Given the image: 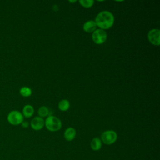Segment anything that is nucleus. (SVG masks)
<instances>
[{
    "label": "nucleus",
    "instance_id": "5",
    "mask_svg": "<svg viewBox=\"0 0 160 160\" xmlns=\"http://www.w3.org/2000/svg\"><path fill=\"white\" fill-rule=\"evenodd\" d=\"M92 39L94 43L97 44H101L106 41L107 33L104 30L101 29H96L92 32Z\"/></svg>",
    "mask_w": 160,
    "mask_h": 160
},
{
    "label": "nucleus",
    "instance_id": "14",
    "mask_svg": "<svg viewBox=\"0 0 160 160\" xmlns=\"http://www.w3.org/2000/svg\"><path fill=\"white\" fill-rule=\"evenodd\" d=\"M38 112L39 117L42 118L43 117H46L49 114V109L46 106H41L39 108Z\"/></svg>",
    "mask_w": 160,
    "mask_h": 160
},
{
    "label": "nucleus",
    "instance_id": "3",
    "mask_svg": "<svg viewBox=\"0 0 160 160\" xmlns=\"http://www.w3.org/2000/svg\"><path fill=\"white\" fill-rule=\"evenodd\" d=\"M7 121L11 125L18 126L24 121V116L20 111L18 110H12L8 113L7 116Z\"/></svg>",
    "mask_w": 160,
    "mask_h": 160
},
{
    "label": "nucleus",
    "instance_id": "4",
    "mask_svg": "<svg viewBox=\"0 0 160 160\" xmlns=\"http://www.w3.org/2000/svg\"><path fill=\"white\" fill-rule=\"evenodd\" d=\"M118 138L117 133L112 130H108L104 131L101 134V141L107 145H111L116 142Z\"/></svg>",
    "mask_w": 160,
    "mask_h": 160
},
{
    "label": "nucleus",
    "instance_id": "13",
    "mask_svg": "<svg viewBox=\"0 0 160 160\" xmlns=\"http://www.w3.org/2000/svg\"><path fill=\"white\" fill-rule=\"evenodd\" d=\"M19 93L22 97L27 98V97H29L31 95L32 91H31V89L29 88V87L24 86V87H22L19 89Z\"/></svg>",
    "mask_w": 160,
    "mask_h": 160
},
{
    "label": "nucleus",
    "instance_id": "1",
    "mask_svg": "<svg viewBox=\"0 0 160 160\" xmlns=\"http://www.w3.org/2000/svg\"><path fill=\"white\" fill-rule=\"evenodd\" d=\"M96 26L101 29H108L111 28L114 22L113 14L108 11H103L98 14L94 21Z\"/></svg>",
    "mask_w": 160,
    "mask_h": 160
},
{
    "label": "nucleus",
    "instance_id": "10",
    "mask_svg": "<svg viewBox=\"0 0 160 160\" xmlns=\"http://www.w3.org/2000/svg\"><path fill=\"white\" fill-rule=\"evenodd\" d=\"M34 112V110L33 107L30 104H26L22 108V114L24 118H29L33 115Z\"/></svg>",
    "mask_w": 160,
    "mask_h": 160
},
{
    "label": "nucleus",
    "instance_id": "7",
    "mask_svg": "<svg viewBox=\"0 0 160 160\" xmlns=\"http://www.w3.org/2000/svg\"><path fill=\"white\" fill-rule=\"evenodd\" d=\"M30 126L32 129H34L35 131H39L44 127V120L39 116L34 117L31 120V121L30 122Z\"/></svg>",
    "mask_w": 160,
    "mask_h": 160
},
{
    "label": "nucleus",
    "instance_id": "15",
    "mask_svg": "<svg viewBox=\"0 0 160 160\" xmlns=\"http://www.w3.org/2000/svg\"><path fill=\"white\" fill-rule=\"evenodd\" d=\"M79 4L84 8H91L93 4H94V1L92 0H80L79 1Z\"/></svg>",
    "mask_w": 160,
    "mask_h": 160
},
{
    "label": "nucleus",
    "instance_id": "12",
    "mask_svg": "<svg viewBox=\"0 0 160 160\" xmlns=\"http://www.w3.org/2000/svg\"><path fill=\"white\" fill-rule=\"evenodd\" d=\"M70 108V103L67 99H62L58 103V108L61 111H66Z\"/></svg>",
    "mask_w": 160,
    "mask_h": 160
},
{
    "label": "nucleus",
    "instance_id": "17",
    "mask_svg": "<svg viewBox=\"0 0 160 160\" xmlns=\"http://www.w3.org/2000/svg\"><path fill=\"white\" fill-rule=\"evenodd\" d=\"M69 2H76V1H69Z\"/></svg>",
    "mask_w": 160,
    "mask_h": 160
},
{
    "label": "nucleus",
    "instance_id": "6",
    "mask_svg": "<svg viewBox=\"0 0 160 160\" xmlns=\"http://www.w3.org/2000/svg\"><path fill=\"white\" fill-rule=\"evenodd\" d=\"M148 38L149 41L154 46L160 44V31L158 29H152L148 32Z\"/></svg>",
    "mask_w": 160,
    "mask_h": 160
},
{
    "label": "nucleus",
    "instance_id": "16",
    "mask_svg": "<svg viewBox=\"0 0 160 160\" xmlns=\"http://www.w3.org/2000/svg\"><path fill=\"white\" fill-rule=\"evenodd\" d=\"M21 124V126L24 128H27L29 125V122H27V121H23Z\"/></svg>",
    "mask_w": 160,
    "mask_h": 160
},
{
    "label": "nucleus",
    "instance_id": "8",
    "mask_svg": "<svg viewBox=\"0 0 160 160\" xmlns=\"http://www.w3.org/2000/svg\"><path fill=\"white\" fill-rule=\"evenodd\" d=\"M76 134V131L75 129L70 127V128H67L65 130V131L64 132V137L65 139L67 140L68 141H72L75 138Z\"/></svg>",
    "mask_w": 160,
    "mask_h": 160
},
{
    "label": "nucleus",
    "instance_id": "9",
    "mask_svg": "<svg viewBox=\"0 0 160 160\" xmlns=\"http://www.w3.org/2000/svg\"><path fill=\"white\" fill-rule=\"evenodd\" d=\"M97 26L94 22V21L90 20L88 21H86L83 24V30L88 33L93 32L96 28Z\"/></svg>",
    "mask_w": 160,
    "mask_h": 160
},
{
    "label": "nucleus",
    "instance_id": "11",
    "mask_svg": "<svg viewBox=\"0 0 160 160\" xmlns=\"http://www.w3.org/2000/svg\"><path fill=\"white\" fill-rule=\"evenodd\" d=\"M90 146L93 151L99 150L102 146V141L101 139L98 137L94 138L90 143Z\"/></svg>",
    "mask_w": 160,
    "mask_h": 160
},
{
    "label": "nucleus",
    "instance_id": "2",
    "mask_svg": "<svg viewBox=\"0 0 160 160\" xmlns=\"http://www.w3.org/2000/svg\"><path fill=\"white\" fill-rule=\"evenodd\" d=\"M44 124L47 129L51 132L59 131L62 126L61 120L54 116H48L44 121Z\"/></svg>",
    "mask_w": 160,
    "mask_h": 160
}]
</instances>
